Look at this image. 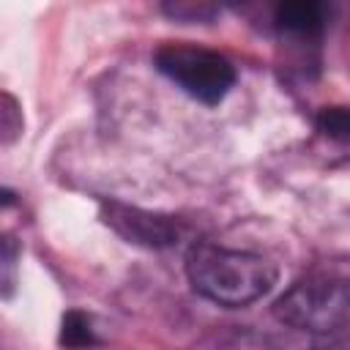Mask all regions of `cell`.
<instances>
[{"label": "cell", "mask_w": 350, "mask_h": 350, "mask_svg": "<svg viewBox=\"0 0 350 350\" xmlns=\"http://www.w3.org/2000/svg\"><path fill=\"white\" fill-rule=\"evenodd\" d=\"M273 312L298 331H342L347 323V279L336 273H309L276 301Z\"/></svg>", "instance_id": "obj_2"}, {"label": "cell", "mask_w": 350, "mask_h": 350, "mask_svg": "<svg viewBox=\"0 0 350 350\" xmlns=\"http://www.w3.org/2000/svg\"><path fill=\"white\" fill-rule=\"evenodd\" d=\"M104 221L129 243L145 246V249H164V246H175L183 235V227L178 219L164 216V213H153V211H142L134 205H123V202H107L104 205Z\"/></svg>", "instance_id": "obj_4"}, {"label": "cell", "mask_w": 350, "mask_h": 350, "mask_svg": "<svg viewBox=\"0 0 350 350\" xmlns=\"http://www.w3.org/2000/svg\"><path fill=\"white\" fill-rule=\"evenodd\" d=\"M186 271L191 287L219 306H246L262 298L276 282V268L265 257L213 243L194 246Z\"/></svg>", "instance_id": "obj_1"}, {"label": "cell", "mask_w": 350, "mask_h": 350, "mask_svg": "<svg viewBox=\"0 0 350 350\" xmlns=\"http://www.w3.org/2000/svg\"><path fill=\"white\" fill-rule=\"evenodd\" d=\"M96 336H93V328H90V320L82 314V312H68L63 317V328H60V345L66 347H88L93 345Z\"/></svg>", "instance_id": "obj_7"}, {"label": "cell", "mask_w": 350, "mask_h": 350, "mask_svg": "<svg viewBox=\"0 0 350 350\" xmlns=\"http://www.w3.org/2000/svg\"><path fill=\"white\" fill-rule=\"evenodd\" d=\"M323 129L328 131V134H334V137H345V131H347V112L345 109H325L323 112Z\"/></svg>", "instance_id": "obj_9"}, {"label": "cell", "mask_w": 350, "mask_h": 350, "mask_svg": "<svg viewBox=\"0 0 350 350\" xmlns=\"http://www.w3.org/2000/svg\"><path fill=\"white\" fill-rule=\"evenodd\" d=\"M14 202H16L14 191H5V189H0V208H3V205H14Z\"/></svg>", "instance_id": "obj_10"}, {"label": "cell", "mask_w": 350, "mask_h": 350, "mask_svg": "<svg viewBox=\"0 0 350 350\" xmlns=\"http://www.w3.org/2000/svg\"><path fill=\"white\" fill-rule=\"evenodd\" d=\"M325 25V11L320 3L312 0H298V3H284L276 8V27L282 36H295V38H314Z\"/></svg>", "instance_id": "obj_5"}, {"label": "cell", "mask_w": 350, "mask_h": 350, "mask_svg": "<svg viewBox=\"0 0 350 350\" xmlns=\"http://www.w3.org/2000/svg\"><path fill=\"white\" fill-rule=\"evenodd\" d=\"M156 68L172 79L183 93L202 104H219L235 85L232 63L205 46L194 44H164L156 52Z\"/></svg>", "instance_id": "obj_3"}, {"label": "cell", "mask_w": 350, "mask_h": 350, "mask_svg": "<svg viewBox=\"0 0 350 350\" xmlns=\"http://www.w3.org/2000/svg\"><path fill=\"white\" fill-rule=\"evenodd\" d=\"M25 129V118H22V107L19 101L0 90V142H14Z\"/></svg>", "instance_id": "obj_8"}, {"label": "cell", "mask_w": 350, "mask_h": 350, "mask_svg": "<svg viewBox=\"0 0 350 350\" xmlns=\"http://www.w3.org/2000/svg\"><path fill=\"white\" fill-rule=\"evenodd\" d=\"M19 282V243L0 235V298H11Z\"/></svg>", "instance_id": "obj_6"}]
</instances>
